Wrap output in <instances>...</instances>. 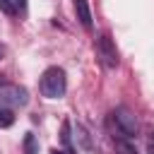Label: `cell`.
<instances>
[{
	"label": "cell",
	"instance_id": "cell-2",
	"mask_svg": "<svg viewBox=\"0 0 154 154\" xmlns=\"http://www.w3.org/2000/svg\"><path fill=\"white\" fill-rule=\"evenodd\" d=\"M38 87H41V94L46 99H60L65 94V89H67L65 70L63 67H48V70H43Z\"/></svg>",
	"mask_w": 154,
	"mask_h": 154
},
{
	"label": "cell",
	"instance_id": "cell-8",
	"mask_svg": "<svg viewBox=\"0 0 154 154\" xmlns=\"http://www.w3.org/2000/svg\"><path fill=\"white\" fill-rule=\"evenodd\" d=\"M12 123H14V113H12V108L0 106V130H2V128H10Z\"/></svg>",
	"mask_w": 154,
	"mask_h": 154
},
{
	"label": "cell",
	"instance_id": "cell-1",
	"mask_svg": "<svg viewBox=\"0 0 154 154\" xmlns=\"http://www.w3.org/2000/svg\"><path fill=\"white\" fill-rule=\"evenodd\" d=\"M108 125H111V130L116 132L118 140H135L137 137V118L132 116V111H128L123 106L111 111Z\"/></svg>",
	"mask_w": 154,
	"mask_h": 154
},
{
	"label": "cell",
	"instance_id": "cell-14",
	"mask_svg": "<svg viewBox=\"0 0 154 154\" xmlns=\"http://www.w3.org/2000/svg\"><path fill=\"white\" fill-rule=\"evenodd\" d=\"M2 84H5V77H2V75H0V87H2Z\"/></svg>",
	"mask_w": 154,
	"mask_h": 154
},
{
	"label": "cell",
	"instance_id": "cell-12",
	"mask_svg": "<svg viewBox=\"0 0 154 154\" xmlns=\"http://www.w3.org/2000/svg\"><path fill=\"white\" fill-rule=\"evenodd\" d=\"M51 154H70V152H60V149H51Z\"/></svg>",
	"mask_w": 154,
	"mask_h": 154
},
{
	"label": "cell",
	"instance_id": "cell-5",
	"mask_svg": "<svg viewBox=\"0 0 154 154\" xmlns=\"http://www.w3.org/2000/svg\"><path fill=\"white\" fill-rule=\"evenodd\" d=\"M75 12H77V19L84 29H91V10L87 5V0H75Z\"/></svg>",
	"mask_w": 154,
	"mask_h": 154
},
{
	"label": "cell",
	"instance_id": "cell-3",
	"mask_svg": "<svg viewBox=\"0 0 154 154\" xmlns=\"http://www.w3.org/2000/svg\"><path fill=\"white\" fill-rule=\"evenodd\" d=\"M96 58L108 70H113L118 65V51H116V43H113V38L108 34H101L96 38Z\"/></svg>",
	"mask_w": 154,
	"mask_h": 154
},
{
	"label": "cell",
	"instance_id": "cell-9",
	"mask_svg": "<svg viewBox=\"0 0 154 154\" xmlns=\"http://www.w3.org/2000/svg\"><path fill=\"white\" fill-rule=\"evenodd\" d=\"M116 149H118V154H137V149H135L128 140H118V142H116Z\"/></svg>",
	"mask_w": 154,
	"mask_h": 154
},
{
	"label": "cell",
	"instance_id": "cell-15",
	"mask_svg": "<svg viewBox=\"0 0 154 154\" xmlns=\"http://www.w3.org/2000/svg\"><path fill=\"white\" fill-rule=\"evenodd\" d=\"M152 144H154V130H152Z\"/></svg>",
	"mask_w": 154,
	"mask_h": 154
},
{
	"label": "cell",
	"instance_id": "cell-10",
	"mask_svg": "<svg viewBox=\"0 0 154 154\" xmlns=\"http://www.w3.org/2000/svg\"><path fill=\"white\" fill-rule=\"evenodd\" d=\"M60 140H63V144L70 149V123H63V132H60Z\"/></svg>",
	"mask_w": 154,
	"mask_h": 154
},
{
	"label": "cell",
	"instance_id": "cell-16",
	"mask_svg": "<svg viewBox=\"0 0 154 154\" xmlns=\"http://www.w3.org/2000/svg\"><path fill=\"white\" fill-rule=\"evenodd\" d=\"M0 58H2V48H0Z\"/></svg>",
	"mask_w": 154,
	"mask_h": 154
},
{
	"label": "cell",
	"instance_id": "cell-11",
	"mask_svg": "<svg viewBox=\"0 0 154 154\" xmlns=\"http://www.w3.org/2000/svg\"><path fill=\"white\" fill-rule=\"evenodd\" d=\"M77 137L82 140V144H84V149H89L91 144H89V137H87V130L82 128V125H77Z\"/></svg>",
	"mask_w": 154,
	"mask_h": 154
},
{
	"label": "cell",
	"instance_id": "cell-6",
	"mask_svg": "<svg viewBox=\"0 0 154 154\" xmlns=\"http://www.w3.org/2000/svg\"><path fill=\"white\" fill-rule=\"evenodd\" d=\"M0 10L10 17H19L26 10V0H0Z\"/></svg>",
	"mask_w": 154,
	"mask_h": 154
},
{
	"label": "cell",
	"instance_id": "cell-7",
	"mask_svg": "<svg viewBox=\"0 0 154 154\" xmlns=\"http://www.w3.org/2000/svg\"><path fill=\"white\" fill-rule=\"evenodd\" d=\"M22 147H24V154H38V142H36V137H34L31 132H26V135H24Z\"/></svg>",
	"mask_w": 154,
	"mask_h": 154
},
{
	"label": "cell",
	"instance_id": "cell-13",
	"mask_svg": "<svg viewBox=\"0 0 154 154\" xmlns=\"http://www.w3.org/2000/svg\"><path fill=\"white\" fill-rule=\"evenodd\" d=\"M149 154H154V144H149Z\"/></svg>",
	"mask_w": 154,
	"mask_h": 154
},
{
	"label": "cell",
	"instance_id": "cell-4",
	"mask_svg": "<svg viewBox=\"0 0 154 154\" xmlns=\"http://www.w3.org/2000/svg\"><path fill=\"white\" fill-rule=\"evenodd\" d=\"M29 101V94L24 87H17V84H2L0 87V103H7V106H26Z\"/></svg>",
	"mask_w": 154,
	"mask_h": 154
}]
</instances>
